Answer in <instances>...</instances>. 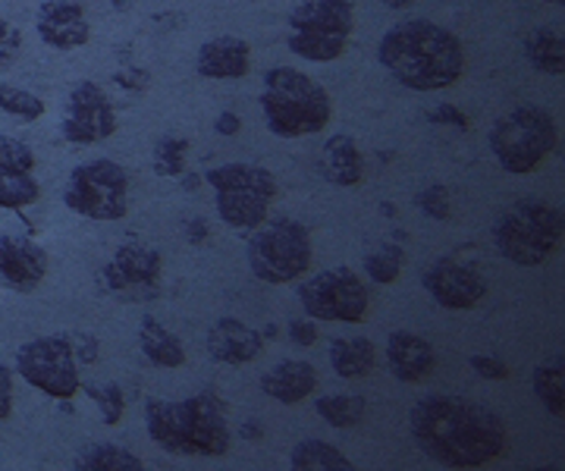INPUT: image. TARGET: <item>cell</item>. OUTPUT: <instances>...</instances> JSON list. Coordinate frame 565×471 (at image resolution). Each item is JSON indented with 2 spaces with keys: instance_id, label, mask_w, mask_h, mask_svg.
I'll use <instances>...</instances> for the list:
<instances>
[{
  "instance_id": "cell-1",
  "label": "cell",
  "mask_w": 565,
  "mask_h": 471,
  "mask_svg": "<svg viewBox=\"0 0 565 471\" xmlns=\"http://www.w3.org/2000/svg\"><path fill=\"white\" fill-rule=\"evenodd\" d=\"M418 450L446 469H481L505 450L503 418L465 396H424L408 411Z\"/></svg>"
},
{
  "instance_id": "cell-2",
  "label": "cell",
  "mask_w": 565,
  "mask_h": 471,
  "mask_svg": "<svg viewBox=\"0 0 565 471\" xmlns=\"http://www.w3.org/2000/svg\"><path fill=\"white\" fill-rule=\"evenodd\" d=\"M377 61L412 92H444L465 73V47L456 32L430 20L396 22L377 44Z\"/></svg>"
},
{
  "instance_id": "cell-3",
  "label": "cell",
  "mask_w": 565,
  "mask_h": 471,
  "mask_svg": "<svg viewBox=\"0 0 565 471\" xmlns=\"http://www.w3.org/2000/svg\"><path fill=\"white\" fill-rule=\"evenodd\" d=\"M148 437L170 456H226L230 452V418L226 403L204 389L189 399H148L145 403Z\"/></svg>"
},
{
  "instance_id": "cell-4",
  "label": "cell",
  "mask_w": 565,
  "mask_h": 471,
  "mask_svg": "<svg viewBox=\"0 0 565 471\" xmlns=\"http://www.w3.org/2000/svg\"><path fill=\"white\" fill-rule=\"evenodd\" d=\"M258 101H262L264 124L277 139L318 136L333 120V101L327 88L296 66L267 69Z\"/></svg>"
},
{
  "instance_id": "cell-5",
  "label": "cell",
  "mask_w": 565,
  "mask_h": 471,
  "mask_svg": "<svg viewBox=\"0 0 565 471\" xmlns=\"http://www.w3.org/2000/svg\"><path fill=\"white\" fill-rule=\"evenodd\" d=\"M563 207L544 199H519L493 224V243L505 261L519 267L544 265L563 239Z\"/></svg>"
},
{
  "instance_id": "cell-6",
  "label": "cell",
  "mask_w": 565,
  "mask_h": 471,
  "mask_svg": "<svg viewBox=\"0 0 565 471\" xmlns=\"http://www.w3.org/2000/svg\"><path fill=\"white\" fill-rule=\"evenodd\" d=\"M286 47L311 63H330L345 54L355 25L352 0H305L289 13Z\"/></svg>"
},
{
  "instance_id": "cell-7",
  "label": "cell",
  "mask_w": 565,
  "mask_h": 471,
  "mask_svg": "<svg viewBox=\"0 0 565 471\" xmlns=\"http://www.w3.org/2000/svg\"><path fill=\"white\" fill-rule=\"evenodd\" d=\"M204 183L214 189L217 214L226 226L255 229L267 221L277 199V180L267 167L258 164H221L207 170Z\"/></svg>"
},
{
  "instance_id": "cell-8",
  "label": "cell",
  "mask_w": 565,
  "mask_h": 471,
  "mask_svg": "<svg viewBox=\"0 0 565 471\" xmlns=\"http://www.w3.org/2000/svg\"><path fill=\"white\" fill-rule=\"evenodd\" d=\"M553 148H556V124L544 107L534 104L512 107L490 129V151L497 164L512 176H525L537 170Z\"/></svg>"
},
{
  "instance_id": "cell-9",
  "label": "cell",
  "mask_w": 565,
  "mask_h": 471,
  "mask_svg": "<svg viewBox=\"0 0 565 471\" xmlns=\"http://www.w3.org/2000/svg\"><path fill=\"white\" fill-rule=\"evenodd\" d=\"M248 267L264 283H289L311 267V236L292 217H274L252 229Z\"/></svg>"
},
{
  "instance_id": "cell-10",
  "label": "cell",
  "mask_w": 565,
  "mask_h": 471,
  "mask_svg": "<svg viewBox=\"0 0 565 471\" xmlns=\"http://www.w3.org/2000/svg\"><path fill=\"white\" fill-rule=\"evenodd\" d=\"M63 202L88 221H122L129 211V173L117 161H85L73 167Z\"/></svg>"
},
{
  "instance_id": "cell-11",
  "label": "cell",
  "mask_w": 565,
  "mask_h": 471,
  "mask_svg": "<svg viewBox=\"0 0 565 471\" xmlns=\"http://www.w3.org/2000/svg\"><path fill=\"white\" fill-rule=\"evenodd\" d=\"M299 299L311 321H343V324H359L371 306V292L364 280L349 267H333L308 277L299 287Z\"/></svg>"
},
{
  "instance_id": "cell-12",
  "label": "cell",
  "mask_w": 565,
  "mask_h": 471,
  "mask_svg": "<svg viewBox=\"0 0 565 471\" xmlns=\"http://www.w3.org/2000/svg\"><path fill=\"white\" fill-rule=\"evenodd\" d=\"M17 371L51 399H73L82 389L76 352L66 336H35L17 352Z\"/></svg>"
},
{
  "instance_id": "cell-13",
  "label": "cell",
  "mask_w": 565,
  "mask_h": 471,
  "mask_svg": "<svg viewBox=\"0 0 565 471\" xmlns=\"http://www.w3.org/2000/svg\"><path fill=\"white\" fill-rule=\"evenodd\" d=\"M114 132H117V110L102 85L92 79L73 85L63 107V139L70 144H102Z\"/></svg>"
},
{
  "instance_id": "cell-14",
  "label": "cell",
  "mask_w": 565,
  "mask_h": 471,
  "mask_svg": "<svg viewBox=\"0 0 565 471\" xmlns=\"http://www.w3.org/2000/svg\"><path fill=\"white\" fill-rule=\"evenodd\" d=\"M422 283L430 292V299L437 306L449 308V311H468V308H475L487 296L484 277L471 265L452 261V258L434 261L424 270Z\"/></svg>"
},
{
  "instance_id": "cell-15",
  "label": "cell",
  "mask_w": 565,
  "mask_h": 471,
  "mask_svg": "<svg viewBox=\"0 0 565 471\" xmlns=\"http://www.w3.org/2000/svg\"><path fill=\"white\" fill-rule=\"evenodd\" d=\"M41 199L35 151L13 136H0V207L20 211Z\"/></svg>"
},
{
  "instance_id": "cell-16",
  "label": "cell",
  "mask_w": 565,
  "mask_h": 471,
  "mask_svg": "<svg viewBox=\"0 0 565 471\" xmlns=\"http://www.w3.org/2000/svg\"><path fill=\"white\" fill-rule=\"evenodd\" d=\"M35 32L54 51H73L92 39V25L79 0H44L35 17Z\"/></svg>"
},
{
  "instance_id": "cell-17",
  "label": "cell",
  "mask_w": 565,
  "mask_h": 471,
  "mask_svg": "<svg viewBox=\"0 0 565 471\" xmlns=\"http://www.w3.org/2000/svg\"><path fill=\"white\" fill-rule=\"evenodd\" d=\"M163 258L158 248L141 246V243H122L114 258L104 265V287L110 292H129V289L154 287L161 277Z\"/></svg>"
},
{
  "instance_id": "cell-18",
  "label": "cell",
  "mask_w": 565,
  "mask_h": 471,
  "mask_svg": "<svg viewBox=\"0 0 565 471\" xmlns=\"http://www.w3.org/2000/svg\"><path fill=\"white\" fill-rule=\"evenodd\" d=\"M47 277V251L29 236H0V280L13 292H35Z\"/></svg>"
},
{
  "instance_id": "cell-19",
  "label": "cell",
  "mask_w": 565,
  "mask_h": 471,
  "mask_svg": "<svg viewBox=\"0 0 565 471\" xmlns=\"http://www.w3.org/2000/svg\"><path fill=\"white\" fill-rule=\"evenodd\" d=\"M195 69L202 79H243L252 69V44L239 35H217L199 47Z\"/></svg>"
},
{
  "instance_id": "cell-20",
  "label": "cell",
  "mask_w": 565,
  "mask_h": 471,
  "mask_svg": "<svg viewBox=\"0 0 565 471\" xmlns=\"http://www.w3.org/2000/svg\"><path fill=\"white\" fill-rule=\"evenodd\" d=\"M262 333L243 324L239 318H221L214 328L207 330V352L214 362H223V365L255 362L262 355Z\"/></svg>"
},
{
  "instance_id": "cell-21",
  "label": "cell",
  "mask_w": 565,
  "mask_h": 471,
  "mask_svg": "<svg viewBox=\"0 0 565 471\" xmlns=\"http://www.w3.org/2000/svg\"><path fill=\"white\" fill-rule=\"evenodd\" d=\"M386 365L403 384H418L434 371L437 355H434V346L424 336L408 333V330H396L386 340Z\"/></svg>"
},
{
  "instance_id": "cell-22",
  "label": "cell",
  "mask_w": 565,
  "mask_h": 471,
  "mask_svg": "<svg viewBox=\"0 0 565 471\" xmlns=\"http://www.w3.org/2000/svg\"><path fill=\"white\" fill-rule=\"evenodd\" d=\"M315 387H318V371H315V365L299 362V358L280 362V365H274L262 374V389L282 406L302 403L315 393Z\"/></svg>"
},
{
  "instance_id": "cell-23",
  "label": "cell",
  "mask_w": 565,
  "mask_h": 471,
  "mask_svg": "<svg viewBox=\"0 0 565 471\" xmlns=\"http://www.w3.org/2000/svg\"><path fill=\"white\" fill-rule=\"evenodd\" d=\"M321 170L323 176H327V183L343 185V189H352V185L362 183L364 161L355 139L352 136H330L323 142Z\"/></svg>"
},
{
  "instance_id": "cell-24",
  "label": "cell",
  "mask_w": 565,
  "mask_h": 471,
  "mask_svg": "<svg viewBox=\"0 0 565 471\" xmlns=\"http://www.w3.org/2000/svg\"><path fill=\"white\" fill-rule=\"evenodd\" d=\"M139 346L145 358L158 368H182L185 365V346L170 328H163L154 314H145L139 328Z\"/></svg>"
},
{
  "instance_id": "cell-25",
  "label": "cell",
  "mask_w": 565,
  "mask_h": 471,
  "mask_svg": "<svg viewBox=\"0 0 565 471\" xmlns=\"http://www.w3.org/2000/svg\"><path fill=\"white\" fill-rule=\"evenodd\" d=\"M374 362H377V349L367 336H340L330 343V368L337 371V377L362 381L374 371Z\"/></svg>"
},
{
  "instance_id": "cell-26",
  "label": "cell",
  "mask_w": 565,
  "mask_h": 471,
  "mask_svg": "<svg viewBox=\"0 0 565 471\" xmlns=\"http://www.w3.org/2000/svg\"><path fill=\"white\" fill-rule=\"evenodd\" d=\"M525 61L544 73V76H563L565 73V39L559 29L541 25L525 35Z\"/></svg>"
},
{
  "instance_id": "cell-27",
  "label": "cell",
  "mask_w": 565,
  "mask_h": 471,
  "mask_svg": "<svg viewBox=\"0 0 565 471\" xmlns=\"http://www.w3.org/2000/svg\"><path fill=\"white\" fill-rule=\"evenodd\" d=\"M289 471H359L343 452L327 440H302L289 456Z\"/></svg>"
},
{
  "instance_id": "cell-28",
  "label": "cell",
  "mask_w": 565,
  "mask_h": 471,
  "mask_svg": "<svg viewBox=\"0 0 565 471\" xmlns=\"http://www.w3.org/2000/svg\"><path fill=\"white\" fill-rule=\"evenodd\" d=\"M73 471H145L136 452L122 450L117 443H92L76 452Z\"/></svg>"
},
{
  "instance_id": "cell-29",
  "label": "cell",
  "mask_w": 565,
  "mask_h": 471,
  "mask_svg": "<svg viewBox=\"0 0 565 471\" xmlns=\"http://www.w3.org/2000/svg\"><path fill=\"white\" fill-rule=\"evenodd\" d=\"M534 396L544 403L550 415H563L565 411V368L563 358L546 362L541 368H534Z\"/></svg>"
},
{
  "instance_id": "cell-30",
  "label": "cell",
  "mask_w": 565,
  "mask_h": 471,
  "mask_svg": "<svg viewBox=\"0 0 565 471\" xmlns=\"http://www.w3.org/2000/svg\"><path fill=\"white\" fill-rule=\"evenodd\" d=\"M315 406H318V415H321L323 421L333 425V428H355L364 418V399L362 396H349V393L321 396Z\"/></svg>"
},
{
  "instance_id": "cell-31",
  "label": "cell",
  "mask_w": 565,
  "mask_h": 471,
  "mask_svg": "<svg viewBox=\"0 0 565 471\" xmlns=\"http://www.w3.org/2000/svg\"><path fill=\"white\" fill-rule=\"evenodd\" d=\"M44 101H41L39 95H32V92H25L20 85H10V83H0V114H7V117H17L22 124H35L44 117Z\"/></svg>"
},
{
  "instance_id": "cell-32",
  "label": "cell",
  "mask_w": 565,
  "mask_h": 471,
  "mask_svg": "<svg viewBox=\"0 0 565 471\" xmlns=\"http://www.w3.org/2000/svg\"><path fill=\"white\" fill-rule=\"evenodd\" d=\"M405 251L399 246H377L364 255V274L374 280V283H396L399 274H403Z\"/></svg>"
},
{
  "instance_id": "cell-33",
  "label": "cell",
  "mask_w": 565,
  "mask_h": 471,
  "mask_svg": "<svg viewBox=\"0 0 565 471\" xmlns=\"http://www.w3.org/2000/svg\"><path fill=\"white\" fill-rule=\"evenodd\" d=\"M185 154H189V142L185 139L163 136L161 142L154 144V170L161 176L177 180V176H182V170H185Z\"/></svg>"
},
{
  "instance_id": "cell-34",
  "label": "cell",
  "mask_w": 565,
  "mask_h": 471,
  "mask_svg": "<svg viewBox=\"0 0 565 471\" xmlns=\"http://www.w3.org/2000/svg\"><path fill=\"white\" fill-rule=\"evenodd\" d=\"M85 393L98 403V409H102V421L104 425H117L122 418V411H126V396H122L120 384H85Z\"/></svg>"
},
{
  "instance_id": "cell-35",
  "label": "cell",
  "mask_w": 565,
  "mask_h": 471,
  "mask_svg": "<svg viewBox=\"0 0 565 471\" xmlns=\"http://www.w3.org/2000/svg\"><path fill=\"white\" fill-rule=\"evenodd\" d=\"M418 207H422L424 217H430V221H449V214H452V205H449V192H446V185H427L418 192Z\"/></svg>"
},
{
  "instance_id": "cell-36",
  "label": "cell",
  "mask_w": 565,
  "mask_h": 471,
  "mask_svg": "<svg viewBox=\"0 0 565 471\" xmlns=\"http://www.w3.org/2000/svg\"><path fill=\"white\" fill-rule=\"evenodd\" d=\"M20 44H22L20 29H17L13 22L0 20V69H7L10 63L17 61V54H20Z\"/></svg>"
},
{
  "instance_id": "cell-37",
  "label": "cell",
  "mask_w": 565,
  "mask_h": 471,
  "mask_svg": "<svg viewBox=\"0 0 565 471\" xmlns=\"http://www.w3.org/2000/svg\"><path fill=\"white\" fill-rule=\"evenodd\" d=\"M471 368L478 371L484 381H505L509 377V365L497 355H471Z\"/></svg>"
},
{
  "instance_id": "cell-38",
  "label": "cell",
  "mask_w": 565,
  "mask_h": 471,
  "mask_svg": "<svg viewBox=\"0 0 565 471\" xmlns=\"http://www.w3.org/2000/svg\"><path fill=\"white\" fill-rule=\"evenodd\" d=\"M427 120L434 126H452V129H468V117H465L459 107H452V104H440V107H434L430 114H427Z\"/></svg>"
},
{
  "instance_id": "cell-39",
  "label": "cell",
  "mask_w": 565,
  "mask_h": 471,
  "mask_svg": "<svg viewBox=\"0 0 565 471\" xmlns=\"http://www.w3.org/2000/svg\"><path fill=\"white\" fill-rule=\"evenodd\" d=\"M66 340H70V346L76 352V358H82L85 365L98 362V340L95 336H88V333H70Z\"/></svg>"
},
{
  "instance_id": "cell-40",
  "label": "cell",
  "mask_w": 565,
  "mask_h": 471,
  "mask_svg": "<svg viewBox=\"0 0 565 471\" xmlns=\"http://www.w3.org/2000/svg\"><path fill=\"white\" fill-rule=\"evenodd\" d=\"M289 336H292L296 346H315L318 343V328H315L311 318H299V321L289 324Z\"/></svg>"
},
{
  "instance_id": "cell-41",
  "label": "cell",
  "mask_w": 565,
  "mask_h": 471,
  "mask_svg": "<svg viewBox=\"0 0 565 471\" xmlns=\"http://www.w3.org/2000/svg\"><path fill=\"white\" fill-rule=\"evenodd\" d=\"M13 411V374L7 365H0V421H7Z\"/></svg>"
},
{
  "instance_id": "cell-42",
  "label": "cell",
  "mask_w": 565,
  "mask_h": 471,
  "mask_svg": "<svg viewBox=\"0 0 565 471\" xmlns=\"http://www.w3.org/2000/svg\"><path fill=\"white\" fill-rule=\"evenodd\" d=\"M182 233H185V239H189L192 246H202L204 239L211 236V226H207V221H202V217H192L189 224L182 226Z\"/></svg>"
},
{
  "instance_id": "cell-43",
  "label": "cell",
  "mask_w": 565,
  "mask_h": 471,
  "mask_svg": "<svg viewBox=\"0 0 565 471\" xmlns=\"http://www.w3.org/2000/svg\"><path fill=\"white\" fill-rule=\"evenodd\" d=\"M214 126H217V132H221V136H236V132L243 129V120H239L236 114H230V110H226V114L217 117V124Z\"/></svg>"
},
{
  "instance_id": "cell-44",
  "label": "cell",
  "mask_w": 565,
  "mask_h": 471,
  "mask_svg": "<svg viewBox=\"0 0 565 471\" xmlns=\"http://www.w3.org/2000/svg\"><path fill=\"white\" fill-rule=\"evenodd\" d=\"M145 69H126L117 76V83L126 85V88H148V76H141Z\"/></svg>"
},
{
  "instance_id": "cell-45",
  "label": "cell",
  "mask_w": 565,
  "mask_h": 471,
  "mask_svg": "<svg viewBox=\"0 0 565 471\" xmlns=\"http://www.w3.org/2000/svg\"><path fill=\"white\" fill-rule=\"evenodd\" d=\"M243 437L245 440H258L262 437V421H245Z\"/></svg>"
},
{
  "instance_id": "cell-46",
  "label": "cell",
  "mask_w": 565,
  "mask_h": 471,
  "mask_svg": "<svg viewBox=\"0 0 565 471\" xmlns=\"http://www.w3.org/2000/svg\"><path fill=\"white\" fill-rule=\"evenodd\" d=\"M381 3H384V7H390V10H408L415 0H381Z\"/></svg>"
},
{
  "instance_id": "cell-47",
  "label": "cell",
  "mask_w": 565,
  "mask_h": 471,
  "mask_svg": "<svg viewBox=\"0 0 565 471\" xmlns=\"http://www.w3.org/2000/svg\"><path fill=\"white\" fill-rule=\"evenodd\" d=\"M531 471H559V469H553V465H544V469H531Z\"/></svg>"
},
{
  "instance_id": "cell-48",
  "label": "cell",
  "mask_w": 565,
  "mask_h": 471,
  "mask_svg": "<svg viewBox=\"0 0 565 471\" xmlns=\"http://www.w3.org/2000/svg\"><path fill=\"white\" fill-rule=\"evenodd\" d=\"M110 3H114V7H122V3H126V0H110Z\"/></svg>"
}]
</instances>
